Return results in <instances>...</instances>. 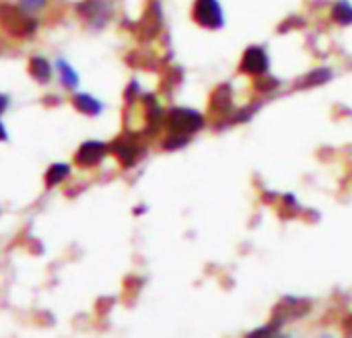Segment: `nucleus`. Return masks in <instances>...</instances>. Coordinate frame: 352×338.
Here are the masks:
<instances>
[{"label":"nucleus","mask_w":352,"mask_h":338,"mask_svg":"<svg viewBox=\"0 0 352 338\" xmlns=\"http://www.w3.org/2000/svg\"><path fill=\"white\" fill-rule=\"evenodd\" d=\"M74 107L78 109V112H82V114H87V116H97V114H101V103L97 101V99H93L91 95H85V93H80V95H76L74 97Z\"/></svg>","instance_id":"0eeeda50"},{"label":"nucleus","mask_w":352,"mask_h":338,"mask_svg":"<svg viewBox=\"0 0 352 338\" xmlns=\"http://www.w3.org/2000/svg\"><path fill=\"white\" fill-rule=\"evenodd\" d=\"M241 68H243L245 72H252V74L266 72V68H268V58H266V54H264L260 47H252V50H248Z\"/></svg>","instance_id":"39448f33"},{"label":"nucleus","mask_w":352,"mask_h":338,"mask_svg":"<svg viewBox=\"0 0 352 338\" xmlns=\"http://www.w3.org/2000/svg\"><path fill=\"white\" fill-rule=\"evenodd\" d=\"M107 155V147L103 142H85L78 151H76V163L82 167H93L97 165L103 157Z\"/></svg>","instance_id":"20e7f679"},{"label":"nucleus","mask_w":352,"mask_h":338,"mask_svg":"<svg viewBox=\"0 0 352 338\" xmlns=\"http://www.w3.org/2000/svg\"><path fill=\"white\" fill-rule=\"evenodd\" d=\"M29 72H31V76H33L35 81H39V83H45V81H50V76H52L50 64H47V60H43L41 56L31 58V62H29Z\"/></svg>","instance_id":"423d86ee"},{"label":"nucleus","mask_w":352,"mask_h":338,"mask_svg":"<svg viewBox=\"0 0 352 338\" xmlns=\"http://www.w3.org/2000/svg\"><path fill=\"white\" fill-rule=\"evenodd\" d=\"M194 17L200 25H206V27L223 25V10L217 0H198L194 8Z\"/></svg>","instance_id":"7ed1b4c3"},{"label":"nucleus","mask_w":352,"mask_h":338,"mask_svg":"<svg viewBox=\"0 0 352 338\" xmlns=\"http://www.w3.org/2000/svg\"><path fill=\"white\" fill-rule=\"evenodd\" d=\"M169 126L179 136H186L202 126V118L192 109H173L169 116Z\"/></svg>","instance_id":"f03ea898"},{"label":"nucleus","mask_w":352,"mask_h":338,"mask_svg":"<svg viewBox=\"0 0 352 338\" xmlns=\"http://www.w3.org/2000/svg\"><path fill=\"white\" fill-rule=\"evenodd\" d=\"M0 21L4 29L14 37H27L37 27L33 19H29L23 10L14 8L12 4H0Z\"/></svg>","instance_id":"f257e3e1"},{"label":"nucleus","mask_w":352,"mask_h":338,"mask_svg":"<svg viewBox=\"0 0 352 338\" xmlns=\"http://www.w3.org/2000/svg\"><path fill=\"white\" fill-rule=\"evenodd\" d=\"M68 171H70V167H68V165H64V163H56V165H52V167L47 169V173H45V182H47V186H56V184H60V182L68 176Z\"/></svg>","instance_id":"6e6552de"},{"label":"nucleus","mask_w":352,"mask_h":338,"mask_svg":"<svg viewBox=\"0 0 352 338\" xmlns=\"http://www.w3.org/2000/svg\"><path fill=\"white\" fill-rule=\"evenodd\" d=\"M58 68H60L62 83H64L66 87L74 89V87L78 85V76H76V72H74V70L68 66V62H64V60H58Z\"/></svg>","instance_id":"1a4fd4ad"},{"label":"nucleus","mask_w":352,"mask_h":338,"mask_svg":"<svg viewBox=\"0 0 352 338\" xmlns=\"http://www.w3.org/2000/svg\"><path fill=\"white\" fill-rule=\"evenodd\" d=\"M6 105H8V99H6L4 95H0V114L6 109Z\"/></svg>","instance_id":"f8f14e48"},{"label":"nucleus","mask_w":352,"mask_h":338,"mask_svg":"<svg viewBox=\"0 0 352 338\" xmlns=\"http://www.w3.org/2000/svg\"><path fill=\"white\" fill-rule=\"evenodd\" d=\"M334 19H336L338 23H342V25L352 23V6L346 0H342V2L336 4V8H334Z\"/></svg>","instance_id":"9d476101"},{"label":"nucleus","mask_w":352,"mask_h":338,"mask_svg":"<svg viewBox=\"0 0 352 338\" xmlns=\"http://www.w3.org/2000/svg\"><path fill=\"white\" fill-rule=\"evenodd\" d=\"M0 140H6V130L2 128V124H0Z\"/></svg>","instance_id":"ddd939ff"},{"label":"nucleus","mask_w":352,"mask_h":338,"mask_svg":"<svg viewBox=\"0 0 352 338\" xmlns=\"http://www.w3.org/2000/svg\"><path fill=\"white\" fill-rule=\"evenodd\" d=\"M25 8H41L45 4V0H21Z\"/></svg>","instance_id":"9b49d317"}]
</instances>
